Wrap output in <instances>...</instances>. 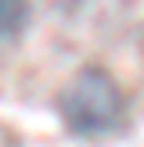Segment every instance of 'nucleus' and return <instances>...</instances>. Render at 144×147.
<instances>
[{"label":"nucleus","mask_w":144,"mask_h":147,"mask_svg":"<svg viewBox=\"0 0 144 147\" xmlns=\"http://www.w3.org/2000/svg\"><path fill=\"white\" fill-rule=\"evenodd\" d=\"M126 111V97L122 86L115 83L112 72L105 68H79L58 93V115H61L65 129L76 136H101L112 133L122 122Z\"/></svg>","instance_id":"1"},{"label":"nucleus","mask_w":144,"mask_h":147,"mask_svg":"<svg viewBox=\"0 0 144 147\" xmlns=\"http://www.w3.org/2000/svg\"><path fill=\"white\" fill-rule=\"evenodd\" d=\"M29 22V0H0V40H11Z\"/></svg>","instance_id":"2"}]
</instances>
